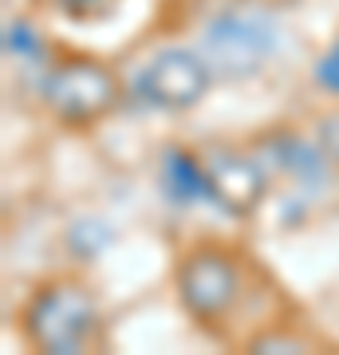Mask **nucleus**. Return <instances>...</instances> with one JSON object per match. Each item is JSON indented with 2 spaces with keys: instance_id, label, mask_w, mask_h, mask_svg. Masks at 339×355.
Masks as SVG:
<instances>
[{
  "instance_id": "obj_3",
  "label": "nucleus",
  "mask_w": 339,
  "mask_h": 355,
  "mask_svg": "<svg viewBox=\"0 0 339 355\" xmlns=\"http://www.w3.org/2000/svg\"><path fill=\"white\" fill-rule=\"evenodd\" d=\"M174 288L177 300L186 308L189 320H198L201 328H214L233 312L241 296V265L225 245H193L174 268Z\"/></svg>"
},
{
  "instance_id": "obj_4",
  "label": "nucleus",
  "mask_w": 339,
  "mask_h": 355,
  "mask_svg": "<svg viewBox=\"0 0 339 355\" xmlns=\"http://www.w3.org/2000/svg\"><path fill=\"white\" fill-rule=\"evenodd\" d=\"M119 103V79L107 64L91 55H71L48 71L44 79V107L55 123L71 130H87L114 111Z\"/></svg>"
},
{
  "instance_id": "obj_2",
  "label": "nucleus",
  "mask_w": 339,
  "mask_h": 355,
  "mask_svg": "<svg viewBox=\"0 0 339 355\" xmlns=\"http://www.w3.org/2000/svg\"><path fill=\"white\" fill-rule=\"evenodd\" d=\"M280 44V24L257 0H237L225 4L221 12H214L201 24L198 51L209 64L214 76L225 79H245L257 76L264 60H272V51Z\"/></svg>"
},
{
  "instance_id": "obj_10",
  "label": "nucleus",
  "mask_w": 339,
  "mask_h": 355,
  "mask_svg": "<svg viewBox=\"0 0 339 355\" xmlns=\"http://www.w3.org/2000/svg\"><path fill=\"white\" fill-rule=\"evenodd\" d=\"M312 139L324 150V158L331 162V170L339 174V111H324L312 123Z\"/></svg>"
},
{
  "instance_id": "obj_13",
  "label": "nucleus",
  "mask_w": 339,
  "mask_h": 355,
  "mask_svg": "<svg viewBox=\"0 0 339 355\" xmlns=\"http://www.w3.org/2000/svg\"><path fill=\"white\" fill-rule=\"evenodd\" d=\"M315 79H320V87H324V91H336V95H339V40L324 51V55H320V64H315Z\"/></svg>"
},
{
  "instance_id": "obj_6",
  "label": "nucleus",
  "mask_w": 339,
  "mask_h": 355,
  "mask_svg": "<svg viewBox=\"0 0 339 355\" xmlns=\"http://www.w3.org/2000/svg\"><path fill=\"white\" fill-rule=\"evenodd\" d=\"M209 79H214V71L201 60V51L166 48L154 55L150 64H146V71L139 76V91L158 111H189V107H198L205 99Z\"/></svg>"
},
{
  "instance_id": "obj_9",
  "label": "nucleus",
  "mask_w": 339,
  "mask_h": 355,
  "mask_svg": "<svg viewBox=\"0 0 339 355\" xmlns=\"http://www.w3.org/2000/svg\"><path fill=\"white\" fill-rule=\"evenodd\" d=\"M4 48L16 60H36L40 51H44V40H40V32L28 20H8V28H4Z\"/></svg>"
},
{
  "instance_id": "obj_11",
  "label": "nucleus",
  "mask_w": 339,
  "mask_h": 355,
  "mask_svg": "<svg viewBox=\"0 0 339 355\" xmlns=\"http://www.w3.org/2000/svg\"><path fill=\"white\" fill-rule=\"evenodd\" d=\"M36 4L67 16V20H95V16H103L111 8V0H36Z\"/></svg>"
},
{
  "instance_id": "obj_1",
  "label": "nucleus",
  "mask_w": 339,
  "mask_h": 355,
  "mask_svg": "<svg viewBox=\"0 0 339 355\" xmlns=\"http://www.w3.org/2000/svg\"><path fill=\"white\" fill-rule=\"evenodd\" d=\"M103 328L99 296L76 277L44 280L20 308V336L32 352L79 355L95 347Z\"/></svg>"
},
{
  "instance_id": "obj_7",
  "label": "nucleus",
  "mask_w": 339,
  "mask_h": 355,
  "mask_svg": "<svg viewBox=\"0 0 339 355\" xmlns=\"http://www.w3.org/2000/svg\"><path fill=\"white\" fill-rule=\"evenodd\" d=\"M252 158L264 166L268 182L272 178H284V182H296V186H315L331 174V162L324 158V150L315 146V139H300L296 130H264L249 142Z\"/></svg>"
},
{
  "instance_id": "obj_8",
  "label": "nucleus",
  "mask_w": 339,
  "mask_h": 355,
  "mask_svg": "<svg viewBox=\"0 0 339 355\" xmlns=\"http://www.w3.org/2000/svg\"><path fill=\"white\" fill-rule=\"evenodd\" d=\"M162 186L174 202H198L209 198V182H205V166L201 154L186 150V146H170L162 154Z\"/></svg>"
},
{
  "instance_id": "obj_12",
  "label": "nucleus",
  "mask_w": 339,
  "mask_h": 355,
  "mask_svg": "<svg viewBox=\"0 0 339 355\" xmlns=\"http://www.w3.org/2000/svg\"><path fill=\"white\" fill-rule=\"evenodd\" d=\"M308 343H304V336H296V331H261V336H252L249 343H245V352H304Z\"/></svg>"
},
{
  "instance_id": "obj_5",
  "label": "nucleus",
  "mask_w": 339,
  "mask_h": 355,
  "mask_svg": "<svg viewBox=\"0 0 339 355\" xmlns=\"http://www.w3.org/2000/svg\"><path fill=\"white\" fill-rule=\"evenodd\" d=\"M201 166L209 182V202H217L229 217H252L268 193V174L252 158V150H237L229 142H209L201 146Z\"/></svg>"
}]
</instances>
